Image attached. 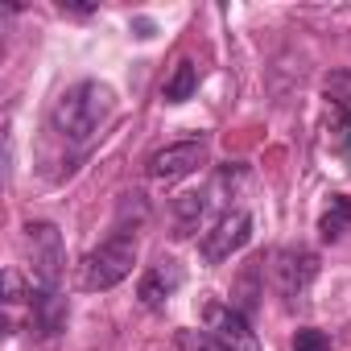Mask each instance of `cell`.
<instances>
[{"label":"cell","mask_w":351,"mask_h":351,"mask_svg":"<svg viewBox=\"0 0 351 351\" xmlns=\"http://www.w3.org/2000/svg\"><path fill=\"white\" fill-rule=\"evenodd\" d=\"M116 112V95L108 83H95V79H83L75 87H66L54 108H50V124L62 141L71 145H87Z\"/></svg>","instance_id":"1"},{"label":"cell","mask_w":351,"mask_h":351,"mask_svg":"<svg viewBox=\"0 0 351 351\" xmlns=\"http://www.w3.org/2000/svg\"><path fill=\"white\" fill-rule=\"evenodd\" d=\"M136 265V236L128 232H116L112 240H104L99 248H91L79 265V285L91 289V293H104V289H116Z\"/></svg>","instance_id":"2"},{"label":"cell","mask_w":351,"mask_h":351,"mask_svg":"<svg viewBox=\"0 0 351 351\" xmlns=\"http://www.w3.org/2000/svg\"><path fill=\"white\" fill-rule=\"evenodd\" d=\"M314 277H318V256L310 248H281L273 256V285L285 298V306H302Z\"/></svg>","instance_id":"3"},{"label":"cell","mask_w":351,"mask_h":351,"mask_svg":"<svg viewBox=\"0 0 351 351\" xmlns=\"http://www.w3.org/2000/svg\"><path fill=\"white\" fill-rule=\"evenodd\" d=\"M25 248L34 261V285L58 289V273H62V236L54 223H29L25 228Z\"/></svg>","instance_id":"4"},{"label":"cell","mask_w":351,"mask_h":351,"mask_svg":"<svg viewBox=\"0 0 351 351\" xmlns=\"http://www.w3.org/2000/svg\"><path fill=\"white\" fill-rule=\"evenodd\" d=\"M203 161H207V141L199 136V141H173V145L157 149L145 169H149L153 182H178L186 173H195Z\"/></svg>","instance_id":"5"},{"label":"cell","mask_w":351,"mask_h":351,"mask_svg":"<svg viewBox=\"0 0 351 351\" xmlns=\"http://www.w3.org/2000/svg\"><path fill=\"white\" fill-rule=\"evenodd\" d=\"M248 240H252V215L248 211H223L215 219V228L203 236V261L207 265H219L232 252H240Z\"/></svg>","instance_id":"6"},{"label":"cell","mask_w":351,"mask_h":351,"mask_svg":"<svg viewBox=\"0 0 351 351\" xmlns=\"http://www.w3.org/2000/svg\"><path fill=\"white\" fill-rule=\"evenodd\" d=\"M203 318H207V330L228 347V351H261V343H256V330L248 326V318L236 310V306H223V302H207V310H203Z\"/></svg>","instance_id":"7"},{"label":"cell","mask_w":351,"mask_h":351,"mask_svg":"<svg viewBox=\"0 0 351 351\" xmlns=\"http://www.w3.org/2000/svg\"><path fill=\"white\" fill-rule=\"evenodd\" d=\"M182 281H186V273H182V265H178V261H157V265L141 277L136 298H141V306L157 310V306H165L173 293L182 289Z\"/></svg>","instance_id":"8"},{"label":"cell","mask_w":351,"mask_h":351,"mask_svg":"<svg viewBox=\"0 0 351 351\" xmlns=\"http://www.w3.org/2000/svg\"><path fill=\"white\" fill-rule=\"evenodd\" d=\"M62 322H66V302H62V293L29 281V330L42 335V339H50V335L62 330Z\"/></svg>","instance_id":"9"},{"label":"cell","mask_w":351,"mask_h":351,"mask_svg":"<svg viewBox=\"0 0 351 351\" xmlns=\"http://www.w3.org/2000/svg\"><path fill=\"white\" fill-rule=\"evenodd\" d=\"M195 91H199V62L195 58H178V66L169 71V79L161 87L165 104H186Z\"/></svg>","instance_id":"10"},{"label":"cell","mask_w":351,"mask_h":351,"mask_svg":"<svg viewBox=\"0 0 351 351\" xmlns=\"http://www.w3.org/2000/svg\"><path fill=\"white\" fill-rule=\"evenodd\" d=\"M203 211H207V195H203V191L178 195V203H173V236L186 240V236L203 223Z\"/></svg>","instance_id":"11"},{"label":"cell","mask_w":351,"mask_h":351,"mask_svg":"<svg viewBox=\"0 0 351 351\" xmlns=\"http://www.w3.org/2000/svg\"><path fill=\"white\" fill-rule=\"evenodd\" d=\"M347 228H351V199H347V195H335L330 207H326L322 219H318V236H322L326 244H335V240H343Z\"/></svg>","instance_id":"12"},{"label":"cell","mask_w":351,"mask_h":351,"mask_svg":"<svg viewBox=\"0 0 351 351\" xmlns=\"http://www.w3.org/2000/svg\"><path fill=\"white\" fill-rule=\"evenodd\" d=\"M178 351H228L211 330H178Z\"/></svg>","instance_id":"13"},{"label":"cell","mask_w":351,"mask_h":351,"mask_svg":"<svg viewBox=\"0 0 351 351\" xmlns=\"http://www.w3.org/2000/svg\"><path fill=\"white\" fill-rule=\"evenodd\" d=\"M293 351H330V339H326L322 330L306 326V330H298V335H293Z\"/></svg>","instance_id":"14"}]
</instances>
